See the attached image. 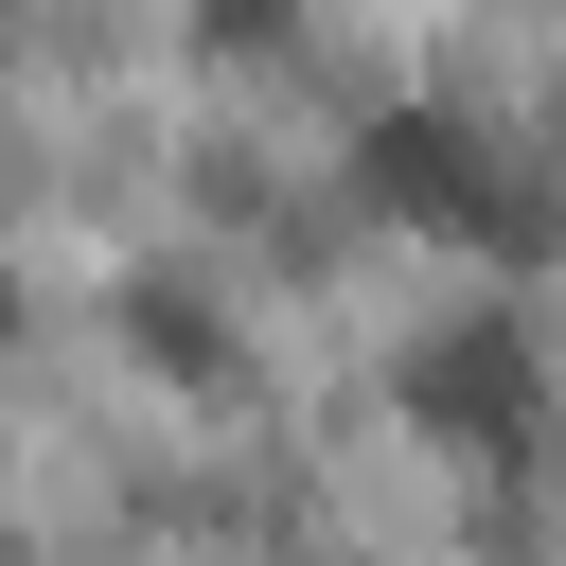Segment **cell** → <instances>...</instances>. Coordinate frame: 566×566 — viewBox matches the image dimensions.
Returning a JSON list of instances; mask_svg holds the SVG:
<instances>
[{
    "label": "cell",
    "mask_w": 566,
    "mask_h": 566,
    "mask_svg": "<svg viewBox=\"0 0 566 566\" xmlns=\"http://www.w3.org/2000/svg\"><path fill=\"white\" fill-rule=\"evenodd\" d=\"M354 195L407 212V230H442V248H478V265H531V248H548V177H531L513 142H478L460 106H389V124L354 142Z\"/></svg>",
    "instance_id": "obj_1"
},
{
    "label": "cell",
    "mask_w": 566,
    "mask_h": 566,
    "mask_svg": "<svg viewBox=\"0 0 566 566\" xmlns=\"http://www.w3.org/2000/svg\"><path fill=\"white\" fill-rule=\"evenodd\" d=\"M407 424H442L460 460H531V442H548V336H531V301H460V318H424V354H407Z\"/></svg>",
    "instance_id": "obj_2"
},
{
    "label": "cell",
    "mask_w": 566,
    "mask_h": 566,
    "mask_svg": "<svg viewBox=\"0 0 566 566\" xmlns=\"http://www.w3.org/2000/svg\"><path fill=\"white\" fill-rule=\"evenodd\" d=\"M0 318H18V248H0Z\"/></svg>",
    "instance_id": "obj_3"
}]
</instances>
